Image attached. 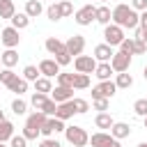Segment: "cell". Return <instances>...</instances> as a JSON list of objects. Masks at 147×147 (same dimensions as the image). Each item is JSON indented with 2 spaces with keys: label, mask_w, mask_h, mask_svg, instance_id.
I'll use <instances>...</instances> for the list:
<instances>
[{
  "label": "cell",
  "mask_w": 147,
  "mask_h": 147,
  "mask_svg": "<svg viewBox=\"0 0 147 147\" xmlns=\"http://www.w3.org/2000/svg\"><path fill=\"white\" fill-rule=\"evenodd\" d=\"M103 39L108 46H119V41L124 39V28L115 25V23H108L106 30H103Z\"/></svg>",
  "instance_id": "obj_4"
},
{
  "label": "cell",
  "mask_w": 147,
  "mask_h": 147,
  "mask_svg": "<svg viewBox=\"0 0 147 147\" xmlns=\"http://www.w3.org/2000/svg\"><path fill=\"white\" fill-rule=\"evenodd\" d=\"M0 122H5V113L2 110H0Z\"/></svg>",
  "instance_id": "obj_52"
},
{
  "label": "cell",
  "mask_w": 147,
  "mask_h": 147,
  "mask_svg": "<svg viewBox=\"0 0 147 147\" xmlns=\"http://www.w3.org/2000/svg\"><path fill=\"white\" fill-rule=\"evenodd\" d=\"M0 62H2V67H7V69H11L16 62H18V53L14 51V48H7L5 53H2V57H0Z\"/></svg>",
  "instance_id": "obj_19"
},
{
  "label": "cell",
  "mask_w": 147,
  "mask_h": 147,
  "mask_svg": "<svg viewBox=\"0 0 147 147\" xmlns=\"http://www.w3.org/2000/svg\"><path fill=\"white\" fill-rule=\"evenodd\" d=\"M110 74H113V67H110V62H96L94 76H96L99 80H110Z\"/></svg>",
  "instance_id": "obj_17"
},
{
  "label": "cell",
  "mask_w": 147,
  "mask_h": 147,
  "mask_svg": "<svg viewBox=\"0 0 147 147\" xmlns=\"http://www.w3.org/2000/svg\"><path fill=\"white\" fill-rule=\"evenodd\" d=\"M46 99H48V94H44V92H34V94L30 96V103H32V106L39 110V108L46 103Z\"/></svg>",
  "instance_id": "obj_35"
},
{
  "label": "cell",
  "mask_w": 147,
  "mask_h": 147,
  "mask_svg": "<svg viewBox=\"0 0 147 147\" xmlns=\"http://www.w3.org/2000/svg\"><path fill=\"white\" fill-rule=\"evenodd\" d=\"M138 25H140V28H147V9L140 14V21H138Z\"/></svg>",
  "instance_id": "obj_50"
},
{
  "label": "cell",
  "mask_w": 147,
  "mask_h": 147,
  "mask_svg": "<svg viewBox=\"0 0 147 147\" xmlns=\"http://www.w3.org/2000/svg\"><path fill=\"white\" fill-rule=\"evenodd\" d=\"M9 21H11V25H14L16 30H23V28H28V25H30V16H28L25 11H23V14H14Z\"/></svg>",
  "instance_id": "obj_24"
},
{
  "label": "cell",
  "mask_w": 147,
  "mask_h": 147,
  "mask_svg": "<svg viewBox=\"0 0 147 147\" xmlns=\"http://www.w3.org/2000/svg\"><path fill=\"white\" fill-rule=\"evenodd\" d=\"M55 108H57V103H55V101H53V99L48 96V99H46V103H44V106H41L39 110H41L44 115H48V117H53V115H55Z\"/></svg>",
  "instance_id": "obj_38"
},
{
  "label": "cell",
  "mask_w": 147,
  "mask_h": 147,
  "mask_svg": "<svg viewBox=\"0 0 147 147\" xmlns=\"http://www.w3.org/2000/svg\"><path fill=\"white\" fill-rule=\"evenodd\" d=\"M23 78H25L28 83H30V80L34 83V80L39 78V67H34V64H28V67L23 69Z\"/></svg>",
  "instance_id": "obj_31"
},
{
  "label": "cell",
  "mask_w": 147,
  "mask_h": 147,
  "mask_svg": "<svg viewBox=\"0 0 147 147\" xmlns=\"http://www.w3.org/2000/svg\"><path fill=\"white\" fill-rule=\"evenodd\" d=\"M115 85H117V90H129L133 85V76L126 74V71H119L117 78H115Z\"/></svg>",
  "instance_id": "obj_20"
},
{
  "label": "cell",
  "mask_w": 147,
  "mask_h": 147,
  "mask_svg": "<svg viewBox=\"0 0 147 147\" xmlns=\"http://www.w3.org/2000/svg\"><path fill=\"white\" fill-rule=\"evenodd\" d=\"M133 41H136V39H133ZM142 53H147V44L136 41V46H133V55H142Z\"/></svg>",
  "instance_id": "obj_49"
},
{
  "label": "cell",
  "mask_w": 147,
  "mask_h": 147,
  "mask_svg": "<svg viewBox=\"0 0 147 147\" xmlns=\"http://www.w3.org/2000/svg\"><path fill=\"white\" fill-rule=\"evenodd\" d=\"M11 113H14V115H25V113H28V103H25L23 99H14V101H11Z\"/></svg>",
  "instance_id": "obj_32"
},
{
  "label": "cell",
  "mask_w": 147,
  "mask_h": 147,
  "mask_svg": "<svg viewBox=\"0 0 147 147\" xmlns=\"http://www.w3.org/2000/svg\"><path fill=\"white\" fill-rule=\"evenodd\" d=\"M41 11H44L41 0H25V14H28L30 18H37Z\"/></svg>",
  "instance_id": "obj_18"
},
{
  "label": "cell",
  "mask_w": 147,
  "mask_h": 147,
  "mask_svg": "<svg viewBox=\"0 0 147 147\" xmlns=\"http://www.w3.org/2000/svg\"><path fill=\"white\" fill-rule=\"evenodd\" d=\"M117 92V85L115 80H99V85L92 90V99H99V96H106V99H113V94Z\"/></svg>",
  "instance_id": "obj_6"
},
{
  "label": "cell",
  "mask_w": 147,
  "mask_h": 147,
  "mask_svg": "<svg viewBox=\"0 0 147 147\" xmlns=\"http://www.w3.org/2000/svg\"><path fill=\"white\" fill-rule=\"evenodd\" d=\"M108 101H110V99H106V96H99V99H92V106H94V110L103 113V110H108Z\"/></svg>",
  "instance_id": "obj_43"
},
{
  "label": "cell",
  "mask_w": 147,
  "mask_h": 147,
  "mask_svg": "<svg viewBox=\"0 0 147 147\" xmlns=\"http://www.w3.org/2000/svg\"><path fill=\"white\" fill-rule=\"evenodd\" d=\"M44 46H46V51H48V53H53V55H55L57 51H62V48H64V41H60L57 37H48Z\"/></svg>",
  "instance_id": "obj_29"
},
{
  "label": "cell",
  "mask_w": 147,
  "mask_h": 147,
  "mask_svg": "<svg viewBox=\"0 0 147 147\" xmlns=\"http://www.w3.org/2000/svg\"><path fill=\"white\" fill-rule=\"evenodd\" d=\"M74 101V108H76V115H85L87 110H90V103L85 101V99H71Z\"/></svg>",
  "instance_id": "obj_37"
},
{
  "label": "cell",
  "mask_w": 147,
  "mask_h": 147,
  "mask_svg": "<svg viewBox=\"0 0 147 147\" xmlns=\"http://www.w3.org/2000/svg\"><path fill=\"white\" fill-rule=\"evenodd\" d=\"M0 41L5 44V48H16L18 41H21V34H18V30L14 25H9V28H5L0 32Z\"/></svg>",
  "instance_id": "obj_8"
},
{
  "label": "cell",
  "mask_w": 147,
  "mask_h": 147,
  "mask_svg": "<svg viewBox=\"0 0 147 147\" xmlns=\"http://www.w3.org/2000/svg\"><path fill=\"white\" fill-rule=\"evenodd\" d=\"M138 147H147V142H140V145H138Z\"/></svg>",
  "instance_id": "obj_56"
},
{
  "label": "cell",
  "mask_w": 147,
  "mask_h": 147,
  "mask_svg": "<svg viewBox=\"0 0 147 147\" xmlns=\"http://www.w3.org/2000/svg\"><path fill=\"white\" fill-rule=\"evenodd\" d=\"M94 14H96V7L87 2L85 7H80V9L76 11V23H78V25H92Z\"/></svg>",
  "instance_id": "obj_10"
},
{
  "label": "cell",
  "mask_w": 147,
  "mask_h": 147,
  "mask_svg": "<svg viewBox=\"0 0 147 147\" xmlns=\"http://www.w3.org/2000/svg\"><path fill=\"white\" fill-rule=\"evenodd\" d=\"M142 76H145V78H147V67H145V69H142Z\"/></svg>",
  "instance_id": "obj_53"
},
{
  "label": "cell",
  "mask_w": 147,
  "mask_h": 147,
  "mask_svg": "<svg viewBox=\"0 0 147 147\" xmlns=\"http://www.w3.org/2000/svg\"><path fill=\"white\" fill-rule=\"evenodd\" d=\"M94 124H96V126H99L101 131H106V129H110V126L115 124V119H113V117H110V115H108V113L103 110V113H99V115H96Z\"/></svg>",
  "instance_id": "obj_23"
},
{
  "label": "cell",
  "mask_w": 147,
  "mask_h": 147,
  "mask_svg": "<svg viewBox=\"0 0 147 147\" xmlns=\"http://www.w3.org/2000/svg\"><path fill=\"white\" fill-rule=\"evenodd\" d=\"M7 87H9V90H11V92H16V94H18V96H21V94H23V92H28V80H25V78H23V76H21V78H18V76H16V78H14V80H11V83H9V85H7Z\"/></svg>",
  "instance_id": "obj_22"
},
{
  "label": "cell",
  "mask_w": 147,
  "mask_h": 147,
  "mask_svg": "<svg viewBox=\"0 0 147 147\" xmlns=\"http://www.w3.org/2000/svg\"><path fill=\"white\" fill-rule=\"evenodd\" d=\"M110 67H113V71H129V67H131V55L129 53H124V51H117V53H113V57H110Z\"/></svg>",
  "instance_id": "obj_5"
},
{
  "label": "cell",
  "mask_w": 147,
  "mask_h": 147,
  "mask_svg": "<svg viewBox=\"0 0 147 147\" xmlns=\"http://www.w3.org/2000/svg\"><path fill=\"white\" fill-rule=\"evenodd\" d=\"M0 71H2V62H0Z\"/></svg>",
  "instance_id": "obj_58"
},
{
  "label": "cell",
  "mask_w": 147,
  "mask_h": 147,
  "mask_svg": "<svg viewBox=\"0 0 147 147\" xmlns=\"http://www.w3.org/2000/svg\"><path fill=\"white\" fill-rule=\"evenodd\" d=\"M53 60H55L60 67H67V64L71 62V55L67 53V48H62V51H57V53H55V57H53Z\"/></svg>",
  "instance_id": "obj_34"
},
{
  "label": "cell",
  "mask_w": 147,
  "mask_h": 147,
  "mask_svg": "<svg viewBox=\"0 0 147 147\" xmlns=\"http://www.w3.org/2000/svg\"><path fill=\"white\" fill-rule=\"evenodd\" d=\"M136 41H140V44H147V28H136V37H133Z\"/></svg>",
  "instance_id": "obj_46"
},
{
  "label": "cell",
  "mask_w": 147,
  "mask_h": 147,
  "mask_svg": "<svg viewBox=\"0 0 147 147\" xmlns=\"http://www.w3.org/2000/svg\"><path fill=\"white\" fill-rule=\"evenodd\" d=\"M110 138H113L110 133H106V131H99V133H92V138H90V145H92V147H103V145H106Z\"/></svg>",
  "instance_id": "obj_26"
},
{
  "label": "cell",
  "mask_w": 147,
  "mask_h": 147,
  "mask_svg": "<svg viewBox=\"0 0 147 147\" xmlns=\"http://www.w3.org/2000/svg\"><path fill=\"white\" fill-rule=\"evenodd\" d=\"M46 117H48V115H44L41 110H34L32 115H28L25 124H28V126H34V129H41V124L46 122Z\"/></svg>",
  "instance_id": "obj_21"
},
{
  "label": "cell",
  "mask_w": 147,
  "mask_h": 147,
  "mask_svg": "<svg viewBox=\"0 0 147 147\" xmlns=\"http://www.w3.org/2000/svg\"><path fill=\"white\" fill-rule=\"evenodd\" d=\"M14 136V124L11 122H0V142H7L9 138Z\"/></svg>",
  "instance_id": "obj_28"
},
{
  "label": "cell",
  "mask_w": 147,
  "mask_h": 147,
  "mask_svg": "<svg viewBox=\"0 0 147 147\" xmlns=\"http://www.w3.org/2000/svg\"><path fill=\"white\" fill-rule=\"evenodd\" d=\"M74 67H76V74H94L96 60H94V55H76Z\"/></svg>",
  "instance_id": "obj_3"
},
{
  "label": "cell",
  "mask_w": 147,
  "mask_h": 147,
  "mask_svg": "<svg viewBox=\"0 0 147 147\" xmlns=\"http://www.w3.org/2000/svg\"><path fill=\"white\" fill-rule=\"evenodd\" d=\"M55 2H60V0H55Z\"/></svg>",
  "instance_id": "obj_59"
},
{
  "label": "cell",
  "mask_w": 147,
  "mask_h": 147,
  "mask_svg": "<svg viewBox=\"0 0 147 147\" xmlns=\"http://www.w3.org/2000/svg\"><path fill=\"white\" fill-rule=\"evenodd\" d=\"M131 7L136 11H145L147 9V0H131Z\"/></svg>",
  "instance_id": "obj_48"
},
{
  "label": "cell",
  "mask_w": 147,
  "mask_h": 147,
  "mask_svg": "<svg viewBox=\"0 0 147 147\" xmlns=\"http://www.w3.org/2000/svg\"><path fill=\"white\" fill-rule=\"evenodd\" d=\"M64 48H67L69 55H83V51H85V37H83V34L69 37V39L64 41Z\"/></svg>",
  "instance_id": "obj_9"
},
{
  "label": "cell",
  "mask_w": 147,
  "mask_h": 147,
  "mask_svg": "<svg viewBox=\"0 0 147 147\" xmlns=\"http://www.w3.org/2000/svg\"><path fill=\"white\" fill-rule=\"evenodd\" d=\"M142 119H145V129H147V115H145V117H142Z\"/></svg>",
  "instance_id": "obj_55"
},
{
  "label": "cell",
  "mask_w": 147,
  "mask_h": 147,
  "mask_svg": "<svg viewBox=\"0 0 147 147\" xmlns=\"http://www.w3.org/2000/svg\"><path fill=\"white\" fill-rule=\"evenodd\" d=\"M110 136H113V138H117V140L129 138V136H131V126H129L126 122H115V124L110 126Z\"/></svg>",
  "instance_id": "obj_15"
},
{
  "label": "cell",
  "mask_w": 147,
  "mask_h": 147,
  "mask_svg": "<svg viewBox=\"0 0 147 147\" xmlns=\"http://www.w3.org/2000/svg\"><path fill=\"white\" fill-rule=\"evenodd\" d=\"M90 87V74H74V90Z\"/></svg>",
  "instance_id": "obj_30"
},
{
  "label": "cell",
  "mask_w": 147,
  "mask_h": 147,
  "mask_svg": "<svg viewBox=\"0 0 147 147\" xmlns=\"http://www.w3.org/2000/svg\"><path fill=\"white\" fill-rule=\"evenodd\" d=\"M53 90V83H51V78H46V76H39L37 80H34V92H44V94H48Z\"/></svg>",
  "instance_id": "obj_25"
},
{
  "label": "cell",
  "mask_w": 147,
  "mask_h": 147,
  "mask_svg": "<svg viewBox=\"0 0 147 147\" xmlns=\"http://www.w3.org/2000/svg\"><path fill=\"white\" fill-rule=\"evenodd\" d=\"M57 5H60V14H62V18H64V16H71V14H74V5H71L69 0H60Z\"/></svg>",
  "instance_id": "obj_41"
},
{
  "label": "cell",
  "mask_w": 147,
  "mask_h": 147,
  "mask_svg": "<svg viewBox=\"0 0 147 147\" xmlns=\"http://www.w3.org/2000/svg\"><path fill=\"white\" fill-rule=\"evenodd\" d=\"M39 147H62V142L60 140H53V138H44L39 142Z\"/></svg>",
  "instance_id": "obj_47"
},
{
  "label": "cell",
  "mask_w": 147,
  "mask_h": 147,
  "mask_svg": "<svg viewBox=\"0 0 147 147\" xmlns=\"http://www.w3.org/2000/svg\"><path fill=\"white\" fill-rule=\"evenodd\" d=\"M96 2H101V5H106V2H108V0H96Z\"/></svg>",
  "instance_id": "obj_54"
},
{
  "label": "cell",
  "mask_w": 147,
  "mask_h": 147,
  "mask_svg": "<svg viewBox=\"0 0 147 147\" xmlns=\"http://www.w3.org/2000/svg\"><path fill=\"white\" fill-rule=\"evenodd\" d=\"M23 136H25V140H37V136H39V129H34V126H23Z\"/></svg>",
  "instance_id": "obj_44"
},
{
  "label": "cell",
  "mask_w": 147,
  "mask_h": 147,
  "mask_svg": "<svg viewBox=\"0 0 147 147\" xmlns=\"http://www.w3.org/2000/svg\"><path fill=\"white\" fill-rule=\"evenodd\" d=\"M60 131H64V122L57 119V117H46V122H44L41 129H39V133L46 136V138H51L53 133H60Z\"/></svg>",
  "instance_id": "obj_7"
},
{
  "label": "cell",
  "mask_w": 147,
  "mask_h": 147,
  "mask_svg": "<svg viewBox=\"0 0 147 147\" xmlns=\"http://www.w3.org/2000/svg\"><path fill=\"white\" fill-rule=\"evenodd\" d=\"M133 46H136V41H133V37H124L122 41H119V51H124V53H129V55H133Z\"/></svg>",
  "instance_id": "obj_39"
},
{
  "label": "cell",
  "mask_w": 147,
  "mask_h": 147,
  "mask_svg": "<svg viewBox=\"0 0 147 147\" xmlns=\"http://www.w3.org/2000/svg\"><path fill=\"white\" fill-rule=\"evenodd\" d=\"M64 138H67V142L69 145H74V147H85V145H90V136H87V131L83 129V126H64Z\"/></svg>",
  "instance_id": "obj_2"
},
{
  "label": "cell",
  "mask_w": 147,
  "mask_h": 147,
  "mask_svg": "<svg viewBox=\"0 0 147 147\" xmlns=\"http://www.w3.org/2000/svg\"><path fill=\"white\" fill-rule=\"evenodd\" d=\"M103 147H122V145H119V140H117V138H110V140H108Z\"/></svg>",
  "instance_id": "obj_51"
},
{
  "label": "cell",
  "mask_w": 147,
  "mask_h": 147,
  "mask_svg": "<svg viewBox=\"0 0 147 147\" xmlns=\"http://www.w3.org/2000/svg\"><path fill=\"white\" fill-rule=\"evenodd\" d=\"M110 57H113V46H108V44L94 46V60L96 62H110Z\"/></svg>",
  "instance_id": "obj_14"
},
{
  "label": "cell",
  "mask_w": 147,
  "mask_h": 147,
  "mask_svg": "<svg viewBox=\"0 0 147 147\" xmlns=\"http://www.w3.org/2000/svg\"><path fill=\"white\" fill-rule=\"evenodd\" d=\"M39 74H41V76H46V78H53V76H57V74H60V64H57L53 57H46V60H41V62H39Z\"/></svg>",
  "instance_id": "obj_11"
},
{
  "label": "cell",
  "mask_w": 147,
  "mask_h": 147,
  "mask_svg": "<svg viewBox=\"0 0 147 147\" xmlns=\"http://www.w3.org/2000/svg\"><path fill=\"white\" fill-rule=\"evenodd\" d=\"M0 147H7V145H5V142H0Z\"/></svg>",
  "instance_id": "obj_57"
},
{
  "label": "cell",
  "mask_w": 147,
  "mask_h": 147,
  "mask_svg": "<svg viewBox=\"0 0 147 147\" xmlns=\"http://www.w3.org/2000/svg\"><path fill=\"white\" fill-rule=\"evenodd\" d=\"M57 85L74 87V74H57Z\"/></svg>",
  "instance_id": "obj_42"
},
{
  "label": "cell",
  "mask_w": 147,
  "mask_h": 147,
  "mask_svg": "<svg viewBox=\"0 0 147 147\" xmlns=\"http://www.w3.org/2000/svg\"><path fill=\"white\" fill-rule=\"evenodd\" d=\"M74 115H76V108H74V101L69 99V101H64V103H57V108H55V115H53V117H57V119L67 122V119H71Z\"/></svg>",
  "instance_id": "obj_13"
},
{
  "label": "cell",
  "mask_w": 147,
  "mask_h": 147,
  "mask_svg": "<svg viewBox=\"0 0 147 147\" xmlns=\"http://www.w3.org/2000/svg\"><path fill=\"white\" fill-rule=\"evenodd\" d=\"M46 16H48L51 21H60V18H62V14H60V5H57V2L48 5V7H46Z\"/></svg>",
  "instance_id": "obj_33"
},
{
  "label": "cell",
  "mask_w": 147,
  "mask_h": 147,
  "mask_svg": "<svg viewBox=\"0 0 147 147\" xmlns=\"http://www.w3.org/2000/svg\"><path fill=\"white\" fill-rule=\"evenodd\" d=\"M94 21H96V23H101V25H108V23L113 21V11H110V7H108V5H101V7H96Z\"/></svg>",
  "instance_id": "obj_16"
},
{
  "label": "cell",
  "mask_w": 147,
  "mask_h": 147,
  "mask_svg": "<svg viewBox=\"0 0 147 147\" xmlns=\"http://www.w3.org/2000/svg\"><path fill=\"white\" fill-rule=\"evenodd\" d=\"M28 145V140H25V136L21 133V136H11L9 138V147H25Z\"/></svg>",
  "instance_id": "obj_45"
},
{
  "label": "cell",
  "mask_w": 147,
  "mask_h": 147,
  "mask_svg": "<svg viewBox=\"0 0 147 147\" xmlns=\"http://www.w3.org/2000/svg\"><path fill=\"white\" fill-rule=\"evenodd\" d=\"M133 113L140 115V117H145V115H147V99H138V101L133 103Z\"/></svg>",
  "instance_id": "obj_40"
},
{
  "label": "cell",
  "mask_w": 147,
  "mask_h": 147,
  "mask_svg": "<svg viewBox=\"0 0 147 147\" xmlns=\"http://www.w3.org/2000/svg\"><path fill=\"white\" fill-rule=\"evenodd\" d=\"M51 99L55 103H64L69 99H74V87H64V85H55V90H51Z\"/></svg>",
  "instance_id": "obj_12"
},
{
  "label": "cell",
  "mask_w": 147,
  "mask_h": 147,
  "mask_svg": "<svg viewBox=\"0 0 147 147\" xmlns=\"http://www.w3.org/2000/svg\"><path fill=\"white\" fill-rule=\"evenodd\" d=\"M138 21H140V16H138V11L131 7V5H117L115 9H113V23L115 25H119V28H129V30H136L138 28Z\"/></svg>",
  "instance_id": "obj_1"
},
{
  "label": "cell",
  "mask_w": 147,
  "mask_h": 147,
  "mask_svg": "<svg viewBox=\"0 0 147 147\" xmlns=\"http://www.w3.org/2000/svg\"><path fill=\"white\" fill-rule=\"evenodd\" d=\"M16 76H18V74H14V69H7V67H5V69L0 71V85H9Z\"/></svg>",
  "instance_id": "obj_36"
},
{
  "label": "cell",
  "mask_w": 147,
  "mask_h": 147,
  "mask_svg": "<svg viewBox=\"0 0 147 147\" xmlns=\"http://www.w3.org/2000/svg\"><path fill=\"white\" fill-rule=\"evenodd\" d=\"M16 14V7L11 0H0V18H11Z\"/></svg>",
  "instance_id": "obj_27"
}]
</instances>
